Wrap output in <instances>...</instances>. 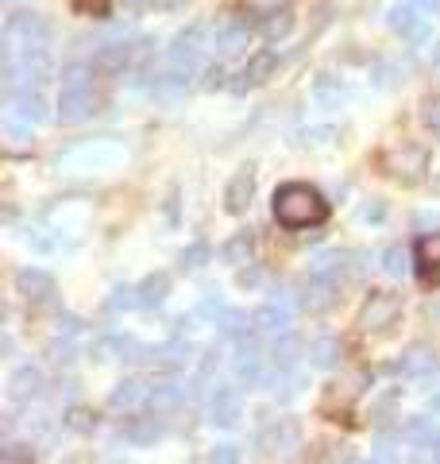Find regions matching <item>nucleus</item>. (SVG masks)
I'll return each mask as SVG.
<instances>
[{"label": "nucleus", "mask_w": 440, "mask_h": 464, "mask_svg": "<svg viewBox=\"0 0 440 464\" xmlns=\"http://www.w3.org/2000/svg\"><path fill=\"white\" fill-rule=\"evenodd\" d=\"M329 217V201L320 198L313 186L305 182H286L274 190V221L286 228H310Z\"/></svg>", "instance_id": "nucleus-1"}, {"label": "nucleus", "mask_w": 440, "mask_h": 464, "mask_svg": "<svg viewBox=\"0 0 440 464\" xmlns=\"http://www.w3.org/2000/svg\"><path fill=\"white\" fill-rule=\"evenodd\" d=\"M128 159V148H120L116 140L100 136V140H85L73 143V148L54 155V167L62 174H97V170H112L116 163Z\"/></svg>", "instance_id": "nucleus-2"}, {"label": "nucleus", "mask_w": 440, "mask_h": 464, "mask_svg": "<svg viewBox=\"0 0 440 464\" xmlns=\"http://www.w3.org/2000/svg\"><path fill=\"white\" fill-rule=\"evenodd\" d=\"M51 24L39 16V12H12L5 20V58H16V54H35V51H47L51 47Z\"/></svg>", "instance_id": "nucleus-3"}, {"label": "nucleus", "mask_w": 440, "mask_h": 464, "mask_svg": "<svg viewBox=\"0 0 440 464\" xmlns=\"http://www.w3.org/2000/svg\"><path fill=\"white\" fill-rule=\"evenodd\" d=\"M383 170L394 182L402 186H417L425 174H429V151L417 148V143H394V148L383 151Z\"/></svg>", "instance_id": "nucleus-4"}, {"label": "nucleus", "mask_w": 440, "mask_h": 464, "mask_svg": "<svg viewBox=\"0 0 440 464\" xmlns=\"http://www.w3.org/2000/svg\"><path fill=\"white\" fill-rule=\"evenodd\" d=\"M255 16L252 12H228V16L213 20V43L220 54H240L247 47V39L255 35Z\"/></svg>", "instance_id": "nucleus-5"}, {"label": "nucleus", "mask_w": 440, "mask_h": 464, "mask_svg": "<svg viewBox=\"0 0 440 464\" xmlns=\"http://www.w3.org/2000/svg\"><path fill=\"white\" fill-rule=\"evenodd\" d=\"M387 24H390V32H394V35H402L406 43H414V47L429 43V35H433L429 16H425V8L414 5V0H402V5H394V8H390V16H387Z\"/></svg>", "instance_id": "nucleus-6"}, {"label": "nucleus", "mask_w": 440, "mask_h": 464, "mask_svg": "<svg viewBox=\"0 0 440 464\" xmlns=\"http://www.w3.org/2000/svg\"><path fill=\"white\" fill-rule=\"evenodd\" d=\"M402 317V298L398 295H387V290H371V298L363 302L359 310V329L363 333H387L394 322Z\"/></svg>", "instance_id": "nucleus-7"}, {"label": "nucleus", "mask_w": 440, "mask_h": 464, "mask_svg": "<svg viewBox=\"0 0 440 464\" xmlns=\"http://www.w3.org/2000/svg\"><path fill=\"white\" fill-rule=\"evenodd\" d=\"M147 353H151V348H143L136 337H124V333H109V337H97L90 344V360H97V364H109V360L139 364V360H147Z\"/></svg>", "instance_id": "nucleus-8"}, {"label": "nucleus", "mask_w": 440, "mask_h": 464, "mask_svg": "<svg viewBox=\"0 0 440 464\" xmlns=\"http://www.w3.org/2000/svg\"><path fill=\"white\" fill-rule=\"evenodd\" d=\"M97 112V97H93V85H73V90L58 93V116L62 124H81Z\"/></svg>", "instance_id": "nucleus-9"}, {"label": "nucleus", "mask_w": 440, "mask_h": 464, "mask_svg": "<svg viewBox=\"0 0 440 464\" xmlns=\"http://www.w3.org/2000/svg\"><path fill=\"white\" fill-rule=\"evenodd\" d=\"M336 295H340V279H329V275L310 271V279L301 286V306L310 314H325L336 306Z\"/></svg>", "instance_id": "nucleus-10"}, {"label": "nucleus", "mask_w": 440, "mask_h": 464, "mask_svg": "<svg viewBox=\"0 0 440 464\" xmlns=\"http://www.w3.org/2000/svg\"><path fill=\"white\" fill-rule=\"evenodd\" d=\"M128 66H136V43L112 39V43H105V47L93 54V70H97V74H105V78L124 74Z\"/></svg>", "instance_id": "nucleus-11"}, {"label": "nucleus", "mask_w": 440, "mask_h": 464, "mask_svg": "<svg viewBox=\"0 0 440 464\" xmlns=\"http://www.w3.org/2000/svg\"><path fill=\"white\" fill-rule=\"evenodd\" d=\"M298 445H301L298 418H274V422L263 426V433H259V449H267V453H286V449H298Z\"/></svg>", "instance_id": "nucleus-12"}, {"label": "nucleus", "mask_w": 440, "mask_h": 464, "mask_svg": "<svg viewBox=\"0 0 440 464\" xmlns=\"http://www.w3.org/2000/svg\"><path fill=\"white\" fill-rule=\"evenodd\" d=\"M252 198H255V167H240L225 186V209L232 217H240L252 206Z\"/></svg>", "instance_id": "nucleus-13"}, {"label": "nucleus", "mask_w": 440, "mask_h": 464, "mask_svg": "<svg viewBox=\"0 0 440 464\" xmlns=\"http://www.w3.org/2000/svg\"><path fill=\"white\" fill-rule=\"evenodd\" d=\"M209 422L213 426H236V418H240V391L236 387H228V383H216L209 391Z\"/></svg>", "instance_id": "nucleus-14"}, {"label": "nucleus", "mask_w": 440, "mask_h": 464, "mask_svg": "<svg viewBox=\"0 0 440 464\" xmlns=\"http://www.w3.org/2000/svg\"><path fill=\"white\" fill-rule=\"evenodd\" d=\"M278 70V54L274 51H259V54H252L247 58V66L240 70V78L232 82V90L236 93H247V90H259L263 82H267L271 74Z\"/></svg>", "instance_id": "nucleus-15"}, {"label": "nucleus", "mask_w": 440, "mask_h": 464, "mask_svg": "<svg viewBox=\"0 0 440 464\" xmlns=\"http://www.w3.org/2000/svg\"><path fill=\"white\" fill-rule=\"evenodd\" d=\"M436 353L429 344H409L406 353L394 360V375H406V380H421V375H429V372H436Z\"/></svg>", "instance_id": "nucleus-16"}, {"label": "nucleus", "mask_w": 440, "mask_h": 464, "mask_svg": "<svg viewBox=\"0 0 440 464\" xmlns=\"http://www.w3.org/2000/svg\"><path fill=\"white\" fill-rule=\"evenodd\" d=\"M43 372L35 368V364H20L16 372L8 375V399L16 402V406H24V402H32V399H39L43 395Z\"/></svg>", "instance_id": "nucleus-17"}, {"label": "nucleus", "mask_w": 440, "mask_h": 464, "mask_svg": "<svg viewBox=\"0 0 440 464\" xmlns=\"http://www.w3.org/2000/svg\"><path fill=\"white\" fill-rule=\"evenodd\" d=\"M163 414H128L120 418V433L131 445H151L155 438H163Z\"/></svg>", "instance_id": "nucleus-18"}, {"label": "nucleus", "mask_w": 440, "mask_h": 464, "mask_svg": "<svg viewBox=\"0 0 440 464\" xmlns=\"http://www.w3.org/2000/svg\"><path fill=\"white\" fill-rule=\"evenodd\" d=\"M290 322H293V310H290L286 298H271L267 306H259L252 314V329L255 333H286Z\"/></svg>", "instance_id": "nucleus-19"}, {"label": "nucleus", "mask_w": 440, "mask_h": 464, "mask_svg": "<svg viewBox=\"0 0 440 464\" xmlns=\"http://www.w3.org/2000/svg\"><path fill=\"white\" fill-rule=\"evenodd\" d=\"M16 290L27 302H51L54 295V279L43 267H20L16 271Z\"/></svg>", "instance_id": "nucleus-20"}, {"label": "nucleus", "mask_w": 440, "mask_h": 464, "mask_svg": "<svg viewBox=\"0 0 440 464\" xmlns=\"http://www.w3.org/2000/svg\"><path fill=\"white\" fill-rule=\"evenodd\" d=\"M147 360H151L155 368H163V372H182L189 360H194V344L189 341H170V344H163V348H151L147 353Z\"/></svg>", "instance_id": "nucleus-21"}, {"label": "nucleus", "mask_w": 440, "mask_h": 464, "mask_svg": "<svg viewBox=\"0 0 440 464\" xmlns=\"http://www.w3.org/2000/svg\"><path fill=\"white\" fill-rule=\"evenodd\" d=\"M305 356H310V364L317 372H332V368H340V360H344V344L336 337H313L310 348H305Z\"/></svg>", "instance_id": "nucleus-22"}, {"label": "nucleus", "mask_w": 440, "mask_h": 464, "mask_svg": "<svg viewBox=\"0 0 440 464\" xmlns=\"http://www.w3.org/2000/svg\"><path fill=\"white\" fill-rule=\"evenodd\" d=\"M220 259H225L228 267H247L255 259V232L244 228V232H236V237H228L225 248H220Z\"/></svg>", "instance_id": "nucleus-23"}, {"label": "nucleus", "mask_w": 440, "mask_h": 464, "mask_svg": "<svg viewBox=\"0 0 440 464\" xmlns=\"http://www.w3.org/2000/svg\"><path fill=\"white\" fill-rule=\"evenodd\" d=\"M147 395H151V387H147L143 380H124L120 387L109 395V406L112 411H139V406H147Z\"/></svg>", "instance_id": "nucleus-24"}, {"label": "nucleus", "mask_w": 440, "mask_h": 464, "mask_svg": "<svg viewBox=\"0 0 440 464\" xmlns=\"http://www.w3.org/2000/svg\"><path fill=\"white\" fill-rule=\"evenodd\" d=\"M182 402H186V387H178V383H155L151 395H147V411L167 418V414L178 411Z\"/></svg>", "instance_id": "nucleus-25"}, {"label": "nucleus", "mask_w": 440, "mask_h": 464, "mask_svg": "<svg viewBox=\"0 0 440 464\" xmlns=\"http://www.w3.org/2000/svg\"><path fill=\"white\" fill-rule=\"evenodd\" d=\"M398 430H402V441H406V445H417V449H433V445L440 441L436 422H433V418H425V414L409 418V422L398 426Z\"/></svg>", "instance_id": "nucleus-26"}, {"label": "nucleus", "mask_w": 440, "mask_h": 464, "mask_svg": "<svg viewBox=\"0 0 440 464\" xmlns=\"http://www.w3.org/2000/svg\"><path fill=\"white\" fill-rule=\"evenodd\" d=\"M259 32L267 35L271 43H278V39H286L290 32H293V8L290 5H282V8H271L267 16L259 20Z\"/></svg>", "instance_id": "nucleus-27"}, {"label": "nucleus", "mask_w": 440, "mask_h": 464, "mask_svg": "<svg viewBox=\"0 0 440 464\" xmlns=\"http://www.w3.org/2000/svg\"><path fill=\"white\" fill-rule=\"evenodd\" d=\"M271 368H298V360H301V341L298 337H290V333H282L274 344H271Z\"/></svg>", "instance_id": "nucleus-28"}, {"label": "nucleus", "mask_w": 440, "mask_h": 464, "mask_svg": "<svg viewBox=\"0 0 440 464\" xmlns=\"http://www.w3.org/2000/svg\"><path fill=\"white\" fill-rule=\"evenodd\" d=\"M167 295H170V275H147L143 279V286H139V306L143 310H151V306H158V302H167Z\"/></svg>", "instance_id": "nucleus-29"}, {"label": "nucleus", "mask_w": 440, "mask_h": 464, "mask_svg": "<svg viewBox=\"0 0 440 464\" xmlns=\"http://www.w3.org/2000/svg\"><path fill=\"white\" fill-rule=\"evenodd\" d=\"M414 256H417L421 275L440 271V232H429V237H421V240H417V248H414Z\"/></svg>", "instance_id": "nucleus-30"}, {"label": "nucleus", "mask_w": 440, "mask_h": 464, "mask_svg": "<svg viewBox=\"0 0 440 464\" xmlns=\"http://www.w3.org/2000/svg\"><path fill=\"white\" fill-rule=\"evenodd\" d=\"M313 97H317V105H325V109H340L344 105V85H340V78L320 74L313 82Z\"/></svg>", "instance_id": "nucleus-31"}, {"label": "nucleus", "mask_w": 440, "mask_h": 464, "mask_svg": "<svg viewBox=\"0 0 440 464\" xmlns=\"http://www.w3.org/2000/svg\"><path fill=\"white\" fill-rule=\"evenodd\" d=\"M348 259H351V252H325V256H317V259H313L310 271L329 275V279H340L344 271H351V267H348Z\"/></svg>", "instance_id": "nucleus-32"}, {"label": "nucleus", "mask_w": 440, "mask_h": 464, "mask_svg": "<svg viewBox=\"0 0 440 464\" xmlns=\"http://www.w3.org/2000/svg\"><path fill=\"white\" fill-rule=\"evenodd\" d=\"M62 422H66V430H73V433H93V430H97V414L85 411V406H70Z\"/></svg>", "instance_id": "nucleus-33"}, {"label": "nucleus", "mask_w": 440, "mask_h": 464, "mask_svg": "<svg viewBox=\"0 0 440 464\" xmlns=\"http://www.w3.org/2000/svg\"><path fill=\"white\" fill-rule=\"evenodd\" d=\"M131 306H139V290H131V286H116L112 298L105 302L109 314H120V310H131Z\"/></svg>", "instance_id": "nucleus-34"}, {"label": "nucleus", "mask_w": 440, "mask_h": 464, "mask_svg": "<svg viewBox=\"0 0 440 464\" xmlns=\"http://www.w3.org/2000/svg\"><path fill=\"white\" fill-rule=\"evenodd\" d=\"M383 271L394 275V279H398V275H406V252L398 248V244H390V248L383 252Z\"/></svg>", "instance_id": "nucleus-35"}, {"label": "nucleus", "mask_w": 440, "mask_h": 464, "mask_svg": "<svg viewBox=\"0 0 440 464\" xmlns=\"http://www.w3.org/2000/svg\"><path fill=\"white\" fill-rule=\"evenodd\" d=\"M332 140H336L332 128H305V132H301L305 148H332Z\"/></svg>", "instance_id": "nucleus-36"}, {"label": "nucleus", "mask_w": 440, "mask_h": 464, "mask_svg": "<svg viewBox=\"0 0 440 464\" xmlns=\"http://www.w3.org/2000/svg\"><path fill=\"white\" fill-rule=\"evenodd\" d=\"M47 356L54 360V364H70L73 360V337H62V333H58V341H51Z\"/></svg>", "instance_id": "nucleus-37"}, {"label": "nucleus", "mask_w": 440, "mask_h": 464, "mask_svg": "<svg viewBox=\"0 0 440 464\" xmlns=\"http://www.w3.org/2000/svg\"><path fill=\"white\" fill-rule=\"evenodd\" d=\"M209 244H189V248L182 252V267H205V259H209Z\"/></svg>", "instance_id": "nucleus-38"}, {"label": "nucleus", "mask_w": 440, "mask_h": 464, "mask_svg": "<svg viewBox=\"0 0 440 464\" xmlns=\"http://www.w3.org/2000/svg\"><path fill=\"white\" fill-rule=\"evenodd\" d=\"M425 124H429V132L440 140V101H429V105H425Z\"/></svg>", "instance_id": "nucleus-39"}, {"label": "nucleus", "mask_w": 440, "mask_h": 464, "mask_svg": "<svg viewBox=\"0 0 440 464\" xmlns=\"http://www.w3.org/2000/svg\"><path fill=\"white\" fill-rule=\"evenodd\" d=\"M78 8H81V12H90L93 20L109 16V0H78Z\"/></svg>", "instance_id": "nucleus-40"}, {"label": "nucleus", "mask_w": 440, "mask_h": 464, "mask_svg": "<svg viewBox=\"0 0 440 464\" xmlns=\"http://www.w3.org/2000/svg\"><path fill=\"white\" fill-rule=\"evenodd\" d=\"M216 85H225V66L220 63L205 66V90H216Z\"/></svg>", "instance_id": "nucleus-41"}, {"label": "nucleus", "mask_w": 440, "mask_h": 464, "mask_svg": "<svg viewBox=\"0 0 440 464\" xmlns=\"http://www.w3.org/2000/svg\"><path fill=\"white\" fill-rule=\"evenodd\" d=\"M58 333H62V337H78V333H81V317H73V314L58 317Z\"/></svg>", "instance_id": "nucleus-42"}, {"label": "nucleus", "mask_w": 440, "mask_h": 464, "mask_svg": "<svg viewBox=\"0 0 440 464\" xmlns=\"http://www.w3.org/2000/svg\"><path fill=\"white\" fill-rule=\"evenodd\" d=\"M209 460H225V464H232V460H240V453H236V445H216L213 453H209Z\"/></svg>", "instance_id": "nucleus-43"}, {"label": "nucleus", "mask_w": 440, "mask_h": 464, "mask_svg": "<svg viewBox=\"0 0 440 464\" xmlns=\"http://www.w3.org/2000/svg\"><path fill=\"white\" fill-rule=\"evenodd\" d=\"M0 460H32V453L24 445H5L0 449Z\"/></svg>", "instance_id": "nucleus-44"}, {"label": "nucleus", "mask_w": 440, "mask_h": 464, "mask_svg": "<svg viewBox=\"0 0 440 464\" xmlns=\"http://www.w3.org/2000/svg\"><path fill=\"white\" fill-rule=\"evenodd\" d=\"M383 213H387L383 201H375V206H363L359 209V221H383Z\"/></svg>", "instance_id": "nucleus-45"}, {"label": "nucleus", "mask_w": 440, "mask_h": 464, "mask_svg": "<svg viewBox=\"0 0 440 464\" xmlns=\"http://www.w3.org/2000/svg\"><path fill=\"white\" fill-rule=\"evenodd\" d=\"M259 283H263V275H259L252 264L240 267V286H259Z\"/></svg>", "instance_id": "nucleus-46"}, {"label": "nucleus", "mask_w": 440, "mask_h": 464, "mask_svg": "<svg viewBox=\"0 0 440 464\" xmlns=\"http://www.w3.org/2000/svg\"><path fill=\"white\" fill-rule=\"evenodd\" d=\"M147 8H155V12H170V8H182V0H147Z\"/></svg>", "instance_id": "nucleus-47"}, {"label": "nucleus", "mask_w": 440, "mask_h": 464, "mask_svg": "<svg viewBox=\"0 0 440 464\" xmlns=\"http://www.w3.org/2000/svg\"><path fill=\"white\" fill-rule=\"evenodd\" d=\"M425 406H433V411H440V383L433 391H425Z\"/></svg>", "instance_id": "nucleus-48"}, {"label": "nucleus", "mask_w": 440, "mask_h": 464, "mask_svg": "<svg viewBox=\"0 0 440 464\" xmlns=\"http://www.w3.org/2000/svg\"><path fill=\"white\" fill-rule=\"evenodd\" d=\"M124 8H128V12H143L147 0H124Z\"/></svg>", "instance_id": "nucleus-49"}, {"label": "nucleus", "mask_w": 440, "mask_h": 464, "mask_svg": "<svg viewBox=\"0 0 440 464\" xmlns=\"http://www.w3.org/2000/svg\"><path fill=\"white\" fill-rule=\"evenodd\" d=\"M417 5H421L425 12H440V0H417Z\"/></svg>", "instance_id": "nucleus-50"}, {"label": "nucleus", "mask_w": 440, "mask_h": 464, "mask_svg": "<svg viewBox=\"0 0 440 464\" xmlns=\"http://www.w3.org/2000/svg\"><path fill=\"white\" fill-rule=\"evenodd\" d=\"M429 317H433V322L440 325V302H436V306H429Z\"/></svg>", "instance_id": "nucleus-51"}, {"label": "nucleus", "mask_w": 440, "mask_h": 464, "mask_svg": "<svg viewBox=\"0 0 440 464\" xmlns=\"http://www.w3.org/2000/svg\"><path fill=\"white\" fill-rule=\"evenodd\" d=\"M429 453H433V460H440V441H436V445L429 449Z\"/></svg>", "instance_id": "nucleus-52"}]
</instances>
